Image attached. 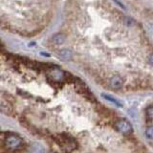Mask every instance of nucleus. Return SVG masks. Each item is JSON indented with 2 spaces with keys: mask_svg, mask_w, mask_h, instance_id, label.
<instances>
[{
  "mask_svg": "<svg viewBox=\"0 0 153 153\" xmlns=\"http://www.w3.org/2000/svg\"><path fill=\"white\" fill-rule=\"evenodd\" d=\"M1 110H2V112L5 114H10L12 112V107L9 103H6L4 100H2L1 102Z\"/></svg>",
  "mask_w": 153,
  "mask_h": 153,
  "instance_id": "6",
  "label": "nucleus"
},
{
  "mask_svg": "<svg viewBox=\"0 0 153 153\" xmlns=\"http://www.w3.org/2000/svg\"><path fill=\"white\" fill-rule=\"evenodd\" d=\"M109 83H110V86H111L113 89H121L123 84V80L121 76L117 75V76H112L111 79H110V81H109Z\"/></svg>",
  "mask_w": 153,
  "mask_h": 153,
  "instance_id": "3",
  "label": "nucleus"
},
{
  "mask_svg": "<svg viewBox=\"0 0 153 153\" xmlns=\"http://www.w3.org/2000/svg\"><path fill=\"white\" fill-rule=\"evenodd\" d=\"M146 114L148 119L150 120H153V105H150V106H148L146 110Z\"/></svg>",
  "mask_w": 153,
  "mask_h": 153,
  "instance_id": "9",
  "label": "nucleus"
},
{
  "mask_svg": "<svg viewBox=\"0 0 153 153\" xmlns=\"http://www.w3.org/2000/svg\"><path fill=\"white\" fill-rule=\"evenodd\" d=\"M3 140H4V146H6V148L9 150L16 151V150L20 149L23 146L22 139L19 136H17L16 134L9 133Z\"/></svg>",
  "mask_w": 153,
  "mask_h": 153,
  "instance_id": "1",
  "label": "nucleus"
},
{
  "mask_svg": "<svg viewBox=\"0 0 153 153\" xmlns=\"http://www.w3.org/2000/svg\"><path fill=\"white\" fill-rule=\"evenodd\" d=\"M102 97L105 99V100H109V102H111L112 103H114L115 105H117V106H119V107H121V106H123V104L119 102V100H117L116 99H114V98H112L111 96H109V95H104V94H102Z\"/></svg>",
  "mask_w": 153,
  "mask_h": 153,
  "instance_id": "7",
  "label": "nucleus"
},
{
  "mask_svg": "<svg viewBox=\"0 0 153 153\" xmlns=\"http://www.w3.org/2000/svg\"><path fill=\"white\" fill-rule=\"evenodd\" d=\"M148 61H149V63L151 65H153V55H150L149 57H148Z\"/></svg>",
  "mask_w": 153,
  "mask_h": 153,
  "instance_id": "10",
  "label": "nucleus"
},
{
  "mask_svg": "<svg viewBox=\"0 0 153 153\" xmlns=\"http://www.w3.org/2000/svg\"><path fill=\"white\" fill-rule=\"evenodd\" d=\"M145 134H146V137L148 139V140L153 141V126H148L146 129Z\"/></svg>",
  "mask_w": 153,
  "mask_h": 153,
  "instance_id": "8",
  "label": "nucleus"
},
{
  "mask_svg": "<svg viewBox=\"0 0 153 153\" xmlns=\"http://www.w3.org/2000/svg\"><path fill=\"white\" fill-rule=\"evenodd\" d=\"M115 128L119 133L123 134V135H128L133 130L130 123L126 121V120H119V121H117L116 123H115Z\"/></svg>",
  "mask_w": 153,
  "mask_h": 153,
  "instance_id": "2",
  "label": "nucleus"
},
{
  "mask_svg": "<svg viewBox=\"0 0 153 153\" xmlns=\"http://www.w3.org/2000/svg\"><path fill=\"white\" fill-rule=\"evenodd\" d=\"M59 56L61 57V59H64V60H69V59H72V53L68 49H62V50H60L59 53Z\"/></svg>",
  "mask_w": 153,
  "mask_h": 153,
  "instance_id": "4",
  "label": "nucleus"
},
{
  "mask_svg": "<svg viewBox=\"0 0 153 153\" xmlns=\"http://www.w3.org/2000/svg\"><path fill=\"white\" fill-rule=\"evenodd\" d=\"M53 41H54L55 44L56 45H60L65 41V36L62 33H56V35L53 36Z\"/></svg>",
  "mask_w": 153,
  "mask_h": 153,
  "instance_id": "5",
  "label": "nucleus"
}]
</instances>
